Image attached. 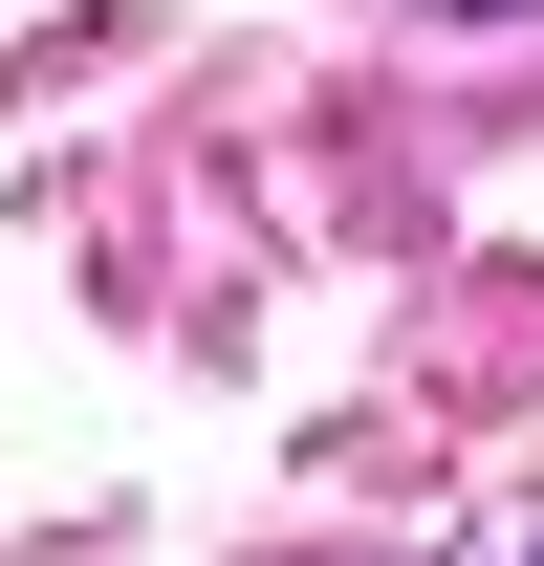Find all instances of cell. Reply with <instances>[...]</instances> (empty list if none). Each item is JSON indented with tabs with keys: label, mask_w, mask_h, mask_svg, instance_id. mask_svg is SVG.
<instances>
[{
	"label": "cell",
	"mask_w": 544,
	"mask_h": 566,
	"mask_svg": "<svg viewBox=\"0 0 544 566\" xmlns=\"http://www.w3.org/2000/svg\"><path fill=\"white\" fill-rule=\"evenodd\" d=\"M458 22H479V0H458Z\"/></svg>",
	"instance_id": "6da1fadb"
}]
</instances>
